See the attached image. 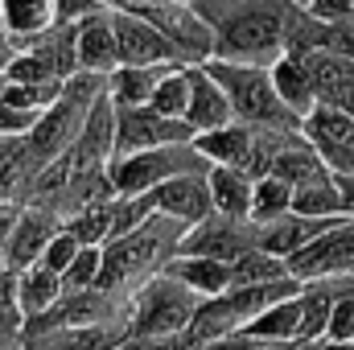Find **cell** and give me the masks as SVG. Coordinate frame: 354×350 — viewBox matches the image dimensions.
Returning <instances> with one entry per match:
<instances>
[{"label": "cell", "mask_w": 354, "mask_h": 350, "mask_svg": "<svg viewBox=\"0 0 354 350\" xmlns=\"http://www.w3.org/2000/svg\"><path fill=\"white\" fill-rule=\"evenodd\" d=\"M214 33V58L272 66L284 54V25L297 0H189Z\"/></svg>", "instance_id": "6da1fadb"}, {"label": "cell", "mask_w": 354, "mask_h": 350, "mask_svg": "<svg viewBox=\"0 0 354 350\" xmlns=\"http://www.w3.org/2000/svg\"><path fill=\"white\" fill-rule=\"evenodd\" d=\"M185 231H189V227H185L181 219L153 210L136 231L107 239V243H103L99 288L120 293V297H132L145 280H153L157 272L169 268V260L181 252V235H185Z\"/></svg>", "instance_id": "7a4b0ae2"}, {"label": "cell", "mask_w": 354, "mask_h": 350, "mask_svg": "<svg viewBox=\"0 0 354 350\" xmlns=\"http://www.w3.org/2000/svg\"><path fill=\"white\" fill-rule=\"evenodd\" d=\"M107 95V75H91V71H75L66 83H62V95L37 116V124L29 128L25 136V149L37 157V161H54V157H66L71 145L79 140L83 132V120L95 107V99Z\"/></svg>", "instance_id": "3957f363"}, {"label": "cell", "mask_w": 354, "mask_h": 350, "mask_svg": "<svg viewBox=\"0 0 354 350\" xmlns=\"http://www.w3.org/2000/svg\"><path fill=\"white\" fill-rule=\"evenodd\" d=\"M202 66L223 83L239 124H252V128H301V120L276 95V83H272V71L268 66L227 62V58H210Z\"/></svg>", "instance_id": "277c9868"}, {"label": "cell", "mask_w": 354, "mask_h": 350, "mask_svg": "<svg viewBox=\"0 0 354 350\" xmlns=\"http://www.w3.org/2000/svg\"><path fill=\"white\" fill-rule=\"evenodd\" d=\"M198 305H202V297L189 284H181L174 272H157L153 280H145L132 293L128 330L136 338H169V334H181V330H189Z\"/></svg>", "instance_id": "5b68a950"}, {"label": "cell", "mask_w": 354, "mask_h": 350, "mask_svg": "<svg viewBox=\"0 0 354 350\" xmlns=\"http://www.w3.org/2000/svg\"><path fill=\"white\" fill-rule=\"evenodd\" d=\"M107 174H111L115 194H153L161 181L177 174H210V161L198 153L194 140H185V145H161V149L111 157Z\"/></svg>", "instance_id": "8992f818"}, {"label": "cell", "mask_w": 354, "mask_h": 350, "mask_svg": "<svg viewBox=\"0 0 354 350\" xmlns=\"http://www.w3.org/2000/svg\"><path fill=\"white\" fill-rule=\"evenodd\" d=\"M132 12H140L145 21H153V25L174 42V50L189 62V66L214 58V33H210V25L198 17V8H194L189 0H145V4H136Z\"/></svg>", "instance_id": "52a82bcc"}, {"label": "cell", "mask_w": 354, "mask_h": 350, "mask_svg": "<svg viewBox=\"0 0 354 350\" xmlns=\"http://www.w3.org/2000/svg\"><path fill=\"white\" fill-rule=\"evenodd\" d=\"M198 132L185 120H169L157 107H115V157L161 149V145H185Z\"/></svg>", "instance_id": "ba28073f"}, {"label": "cell", "mask_w": 354, "mask_h": 350, "mask_svg": "<svg viewBox=\"0 0 354 350\" xmlns=\"http://www.w3.org/2000/svg\"><path fill=\"white\" fill-rule=\"evenodd\" d=\"M111 25H115V42H120V66H189L174 50V42L140 12L111 8Z\"/></svg>", "instance_id": "9c48e42d"}, {"label": "cell", "mask_w": 354, "mask_h": 350, "mask_svg": "<svg viewBox=\"0 0 354 350\" xmlns=\"http://www.w3.org/2000/svg\"><path fill=\"white\" fill-rule=\"evenodd\" d=\"M288 272L297 280H322V276H354V214L326 227L313 243H305L297 256H288Z\"/></svg>", "instance_id": "30bf717a"}, {"label": "cell", "mask_w": 354, "mask_h": 350, "mask_svg": "<svg viewBox=\"0 0 354 350\" xmlns=\"http://www.w3.org/2000/svg\"><path fill=\"white\" fill-rule=\"evenodd\" d=\"M248 248H256V223L252 219H231L223 210H210L202 223H194L181 235L177 256H210V260H235Z\"/></svg>", "instance_id": "8fae6325"}, {"label": "cell", "mask_w": 354, "mask_h": 350, "mask_svg": "<svg viewBox=\"0 0 354 350\" xmlns=\"http://www.w3.org/2000/svg\"><path fill=\"white\" fill-rule=\"evenodd\" d=\"M71 169H107L115 157V103L107 95L95 99V107L83 120L79 140L71 145Z\"/></svg>", "instance_id": "7c38bea8"}, {"label": "cell", "mask_w": 354, "mask_h": 350, "mask_svg": "<svg viewBox=\"0 0 354 350\" xmlns=\"http://www.w3.org/2000/svg\"><path fill=\"white\" fill-rule=\"evenodd\" d=\"M185 124L194 132H214V128L235 124V107H231L227 91H223V83L202 62L189 66V107H185Z\"/></svg>", "instance_id": "4fadbf2b"}, {"label": "cell", "mask_w": 354, "mask_h": 350, "mask_svg": "<svg viewBox=\"0 0 354 350\" xmlns=\"http://www.w3.org/2000/svg\"><path fill=\"white\" fill-rule=\"evenodd\" d=\"M62 227V219L54 214V210H41V206H25L21 210V219L12 223V231H8V239H4V260L8 268H29V264L41 260V252H46V243L54 239V231Z\"/></svg>", "instance_id": "5bb4252c"}, {"label": "cell", "mask_w": 354, "mask_h": 350, "mask_svg": "<svg viewBox=\"0 0 354 350\" xmlns=\"http://www.w3.org/2000/svg\"><path fill=\"white\" fill-rule=\"evenodd\" d=\"M153 206H157L161 214L181 219L185 227H194V223H202V219L214 210L210 181H206V174H177V177L161 181V185L153 190Z\"/></svg>", "instance_id": "9a60e30c"}, {"label": "cell", "mask_w": 354, "mask_h": 350, "mask_svg": "<svg viewBox=\"0 0 354 350\" xmlns=\"http://www.w3.org/2000/svg\"><path fill=\"white\" fill-rule=\"evenodd\" d=\"M338 219H309V214H297V210H288V214H280V219H272V223H256V248H264L272 256H280V260H288V256H297L305 243H313L326 227H334Z\"/></svg>", "instance_id": "2e32d148"}, {"label": "cell", "mask_w": 354, "mask_h": 350, "mask_svg": "<svg viewBox=\"0 0 354 350\" xmlns=\"http://www.w3.org/2000/svg\"><path fill=\"white\" fill-rule=\"evenodd\" d=\"M132 330L128 326H66L21 334V350H115Z\"/></svg>", "instance_id": "e0dca14e"}, {"label": "cell", "mask_w": 354, "mask_h": 350, "mask_svg": "<svg viewBox=\"0 0 354 350\" xmlns=\"http://www.w3.org/2000/svg\"><path fill=\"white\" fill-rule=\"evenodd\" d=\"M120 66V42L111 25V8H95L79 21V71L91 75H111Z\"/></svg>", "instance_id": "ac0fdd59"}, {"label": "cell", "mask_w": 354, "mask_h": 350, "mask_svg": "<svg viewBox=\"0 0 354 350\" xmlns=\"http://www.w3.org/2000/svg\"><path fill=\"white\" fill-rule=\"evenodd\" d=\"M301 132H305V140L322 153L326 165H330L338 153L354 149V116L346 107H334V103H317V107L301 120Z\"/></svg>", "instance_id": "d6986e66"}, {"label": "cell", "mask_w": 354, "mask_h": 350, "mask_svg": "<svg viewBox=\"0 0 354 350\" xmlns=\"http://www.w3.org/2000/svg\"><path fill=\"white\" fill-rule=\"evenodd\" d=\"M0 25H4V37L25 50L29 42H37L46 29L62 25L58 17V0H0Z\"/></svg>", "instance_id": "ffe728a7"}, {"label": "cell", "mask_w": 354, "mask_h": 350, "mask_svg": "<svg viewBox=\"0 0 354 350\" xmlns=\"http://www.w3.org/2000/svg\"><path fill=\"white\" fill-rule=\"evenodd\" d=\"M268 71H272L276 95L284 99V107H288L297 120H305V116L322 103V99H317V87H313V75H309V66H305L301 54H280Z\"/></svg>", "instance_id": "44dd1931"}, {"label": "cell", "mask_w": 354, "mask_h": 350, "mask_svg": "<svg viewBox=\"0 0 354 350\" xmlns=\"http://www.w3.org/2000/svg\"><path fill=\"white\" fill-rule=\"evenodd\" d=\"M198 153L210 161V165H239L248 169L252 165V145H256V128L252 124H227V128H214V132H198L194 136Z\"/></svg>", "instance_id": "7402d4cb"}, {"label": "cell", "mask_w": 354, "mask_h": 350, "mask_svg": "<svg viewBox=\"0 0 354 350\" xmlns=\"http://www.w3.org/2000/svg\"><path fill=\"white\" fill-rule=\"evenodd\" d=\"M346 276H322V280H301V342H317L326 338L334 301L342 293Z\"/></svg>", "instance_id": "603a6c76"}, {"label": "cell", "mask_w": 354, "mask_h": 350, "mask_svg": "<svg viewBox=\"0 0 354 350\" xmlns=\"http://www.w3.org/2000/svg\"><path fill=\"white\" fill-rule=\"evenodd\" d=\"M292 210L309 214V219H351L342 185H338V177L330 174V169H322L317 177L292 185Z\"/></svg>", "instance_id": "cb8c5ba5"}, {"label": "cell", "mask_w": 354, "mask_h": 350, "mask_svg": "<svg viewBox=\"0 0 354 350\" xmlns=\"http://www.w3.org/2000/svg\"><path fill=\"white\" fill-rule=\"evenodd\" d=\"M210 198L214 210L231 214V219H252V194H256V177L239 165H210Z\"/></svg>", "instance_id": "d4e9b609"}, {"label": "cell", "mask_w": 354, "mask_h": 350, "mask_svg": "<svg viewBox=\"0 0 354 350\" xmlns=\"http://www.w3.org/2000/svg\"><path fill=\"white\" fill-rule=\"evenodd\" d=\"M58 297H62V272H54L46 264H29L17 272V305H21L25 322L41 317Z\"/></svg>", "instance_id": "484cf974"}, {"label": "cell", "mask_w": 354, "mask_h": 350, "mask_svg": "<svg viewBox=\"0 0 354 350\" xmlns=\"http://www.w3.org/2000/svg\"><path fill=\"white\" fill-rule=\"evenodd\" d=\"M165 71L169 66H115L107 75V99L115 107H149Z\"/></svg>", "instance_id": "4316f807"}, {"label": "cell", "mask_w": 354, "mask_h": 350, "mask_svg": "<svg viewBox=\"0 0 354 350\" xmlns=\"http://www.w3.org/2000/svg\"><path fill=\"white\" fill-rule=\"evenodd\" d=\"M165 272H174L181 284H189L198 297H218L231 288V264L210 256H174Z\"/></svg>", "instance_id": "83f0119b"}, {"label": "cell", "mask_w": 354, "mask_h": 350, "mask_svg": "<svg viewBox=\"0 0 354 350\" xmlns=\"http://www.w3.org/2000/svg\"><path fill=\"white\" fill-rule=\"evenodd\" d=\"M243 334H252L256 342H288V338H301V293L268 305L264 313H256L243 326Z\"/></svg>", "instance_id": "f1b7e54d"}, {"label": "cell", "mask_w": 354, "mask_h": 350, "mask_svg": "<svg viewBox=\"0 0 354 350\" xmlns=\"http://www.w3.org/2000/svg\"><path fill=\"white\" fill-rule=\"evenodd\" d=\"M322 169H330V165H326V161H322V153L305 140V132H297V136L276 153V161H272V169H268V174L284 177L288 185H301V181L317 177Z\"/></svg>", "instance_id": "f546056e"}, {"label": "cell", "mask_w": 354, "mask_h": 350, "mask_svg": "<svg viewBox=\"0 0 354 350\" xmlns=\"http://www.w3.org/2000/svg\"><path fill=\"white\" fill-rule=\"evenodd\" d=\"M280 276H292L288 260L272 256L264 248H248L243 256L231 260V288L235 284H268V280H280Z\"/></svg>", "instance_id": "4dcf8cb0"}, {"label": "cell", "mask_w": 354, "mask_h": 350, "mask_svg": "<svg viewBox=\"0 0 354 350\" xmlns=\"http://www.w3.org/2000/svg\"><path fill=\"white\" fill-rule=\"evenodd\" d=\"M292 210V185L276 174L256 177V194H252V223H272L280 214Z\"/></svg>", "instance_id": "1f68e13d"}, {"label": "cell", "mask_w": 354, "mask_h": 350, "mask_svg": "<svg viewBox=\"0 0 354 350\" xmlns=\"http://www.w3.org/2000/svg\"><path fill=\"white\" fill-rule=\"evenodd\" d=\"M149 107H157L169 120H185V107H189V66H169L161 75L157 91H153Z\"/></svg>", "instance_id": "d6a6232c"}, {"label": "cell", "mask_w": 354, "mask_h": 350, "mask_svg": "<svg viewBox=\"0 0 354 350\" xmlns=\"http://www.w3.org/2000/svg\"><path fill=\"white\" fill-rule=\"evenodd\" d=\"M66 227L79 235V243L103 248V243L111 239V198H107V202H95L87 210H79V214H71Z\"/></svg>", "instance_id": "836d02e7"}, {"label": "cell", "mask_w": 354, "mask_h": 350, "mask_svg": "<svg viewBox=\"0 0 354 350\" xmlns=\"http://www.w3.org/2000/svg\"><path fill=\"white\" fill-rule=\"evenodd\" d=\"M153 194H115L111 198V239L136 231L149 214H153Z\"/></svg>", "instance_id": "e575fe53"}, {"label": "cell", "mask_w": 354, "mask_h": 350, "mask_svg": "<svg viewBox=\"0 0 354 350\" xmlns=\"http://www.w3.org/2000/svg\"><path fill=\"white\" fill-rule=\"evenodd\" d=\"M99 272H103V248L83 243L71 268L62 272V293H83V288H99Z\"/></svg>", "instance_id": "d590c367"}, {"label": "cell", "mask_w": 354, "mask_h": 350, "mask_svg": "<svg viewBox=\"0 0 354 350\" xmlns=\"http://www.w3.org/2000/svg\"><path fill=\"white\" fill-rule=\"evenodd\" d=\"M62 75L54 71V62L37 50H17L8 62V83H58Z\"/></svg>", "instance_id": "8d00e7d4"}, {"label": "cell", "mask_w": 354, "mask_h": 350, "mask_svg": "<svg viewBox=\"0 0 354 350\" xmlns=\"http://www.w3.org/2000/svg\"><path fill=\"white\" fill-rule=\"evenodd\" d=\"M79 248H83V243H79V235L62 223V227L54 231V239L46 243V252H41V260H37V264L54 268V272H66V268H71V260L79 256Z\"/></svg>", "instance_id": "74e56055"}, {"label": "cell", "mask_w": 354, "mask_h": 350, "mask_svg": "<svg viewBox=\"0 0 354 350\" xmlns=\"http://www.w3.org/2000/svg\"><path fill=\"white\" fill-rule=\"evenodd\" d=\"M33 124H37V111H25V107L0 99V136H29Z\"/></svg>", "instance_id": "f35d334b"}, {"label": "cell", "mask_w": 354, "mask_h": 350, "mask_svg": "<svg viewBox=\"0 0 354 350\" xmlns=\"http://www.w3.org/2000/svg\"><path fill=\"white\" fill-rule=\"evenodd\" d=\"M326 50L330 54H342V58H354V12L326 25Z\"/></svg>", "instance_id": "ab89813d"}, {"label": "cell", "mask_w": 354, "mask_h": 350, "mask_svg": "<svg viewBox=\"0 0 354 350\" xmlns=\"http://www.w3.org/2000/svg\"><path fill=\"white\" fill-rule=\"evenodd\" d=\"M305 12H313L317 21H342V17H351L354 12V0H309L305 4Z\"/></svg>", "instance_id": "60d3db41"}, {"label": "cell", "mask_w": 354, "mask_h": 350, "mask_svg": "<svg viewBox=\"0 0 354 350\" xmlns=\"http://www.w3.org/2000/svg\"><path fill=\"white\" fill-rule=\"evenodd\" d=\"M25 330V313L17 301H0V338H21Z\"/></svg>", "instance_id": "b9f144b4"}, {"label": "cell", "mask_w": 354, "mask_h": 350, "mask_svg": "<svg viewBox=\"0 0 354 350\" xmlns=\"http://www.w3.org/2000/svg\"><path fill=\"white\" fill-rule=\"evenodd\" d=\"M256 347V338L252 334H243V330H235V334H223V338H210V342H202V350H252Z\"/></svg>", "instance_id": "7bdbcfd3"}, {"label": "cell", "mask_w": 354, "mask_h": 350, "mask_svg": "<svg viewBox=\"0 0 354 350\" xmlns=\"http://www.w3.org/2000/svg\"><path fill=\"white\" fill-rule=\"evenodd\" d=\"M21 210H25V206H17V202H0V243L8 239V231H12V223L21 219Z\"/></svg>", "instance_id": "ee69618b"}, {"label": "cell", "mask_w": 354, "mask_h": 350, "mask_svg": "<svg viewBox=\"0 0 354 350\" xmlns=\"http://www.w3.org/2000/svg\"><path fill=\"white\" fill-rule=\"evenodd\" d=\"M330 174L354 177V149H346V153H338V157H334V161H330Z\"/></svg>", "instance_id": "f6af8a7d"}, {"label": "cell", "mask_w": 354, "mask_h": 350, "mask_svg": "<svg viewBox=\"0 0 354 350\" xmlns=\"http://www.w3.org/2000/svg\"><path fill=\"white\" fill-rule=\"evenodd\" d=\"M252 350H309V342H301V338H288V342H256Z\"/></svg>", "instance_id": "bcb514c9"}, {"label": "cell", "mask_w": 354, "mask_h": 350, "mask_svg": "<svg viewBox=\"0 0 354 350\" xmlns=\"http://www.w3.org/2000/svg\"><path fill=\"white\" fill-rule=\"evenodd\" d=\"M21 140H25V136H0V169H4V161L12 157V149H17Z\"/></svg>", "instance_id": "7dc6e473"}, {"label": "cell", "mask_w": 354, "mask_h": 350, "mask_svg": "<svg viewBox=\"0 0 354 350\" xmlns=\"http://www.w3.org/2000/svg\"><path fill=\"white\" fill-rule=\"evenodd\" d=\"M338 177V185H342V198H346V210L354 214V177H342V174H334Z\"/></svg>", "instance_id": "c3c4849f"}, {"label": "cell", "mask_w": 354, "mask_h": 350, "mask_svg": "<svg viewBox=\"0 0 354 350\" xmlns=\"http://www.w3.org/2000/svg\"><path fill=\"white\" fill-rule=\"evenodd\" d=\"M12 54H17V46L4 37V42H0V75H8V62H12Z\"/></svg>", "instance_id": "681fc988"}, {"label": "cell", "mask_w": 354, "mask_h": 350, "mask_svg": "<svg viewBox=\"0 0 354 350\" xmlns=\"http://www.w3.org/2000/svg\"><path fill=\"white\" fill-rule=\"evenodd\" d=\"M309 350H354V342H334V338H317V342H309Z\"/></svg>", "instance_id": "f907efd6"}, {"label": "cell", "mask_w": 354, "mask_h": 350, "mask_svg": "<svg viewBox=\"0 0 354 350\" xmlns=\"http://www.w3.org/2000/svg\"><path fill=\"white\" fill-rule=\"evenodd\" d=\"M4 268H8V260H4V243H0V272H4Z\"/></svg>", "instance_id": "816d5d0a"}, {"label": "cell", "mask_w": 354, "mask_h": 350, "mask_svg": "<svg viewBox=\"0 0 354 350\" xmlns=\"http://www.w3.org/2000/svg\"><path fill=\"white\" fill-rule=\"evenodd\" d=\"M4 87H8V75H0V95H4Z\"/></svg>", "instance_id": "f5cc1de1"}, {"label": "cell", "mask_w": 354, "mask_h": 350, "mask_svg": "<svg viewBox=\"0 0 354 350\" xmlns=\"http://www.w3.org/2000/svg\"><path fill=\"white\" fill-rule=\"evenodd\" d=\"M0 42H4V25H0Z\"/></svg>", "instance_id": "db71d44e"}]
</instances>
